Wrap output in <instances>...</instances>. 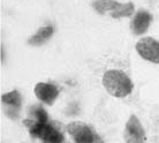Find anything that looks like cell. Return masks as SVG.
<instances>
[{
    "label": "cell",
    "instance_id": "cell-2",
    "mask_svg": "<svg viewBox=\"0 0 159 143\" xmlns=\"http://www.w3.org/2000/svg\"><path fill=\"white\" fill-rule=\"evenodd\" d=\"M23 123L28 128L30 135L39 139L43 143H65L62 133L51 122H37L29 118L24 120Z\"/></svg>",
    "mask_w": 159,
    "mask_h": 143
},
{
    "label": "cell",
    "instance_id": "cell-7",
    "mask_svg": "<svg viewBox=\"0 0 159 143\" xmlns=\"http://www.w3.org/2000/svg\"><path fill=\"white\" fill-rule=\"evenodd\" d=\"M35 95L43 103L52 105L59 95V89L53 84L40 82V83H37L35 87Z\"/></svg>",
    "mask_w": 159,
    "mask_h": 143
},
{
    "label": "cell",
    "instance_id": "cell-6",
    "mask_svg": "<svg viewBox=\"0 0 159 143\" xmlns=\"http://www.w3.org/2000/svg\"><path fill=\"white\" fill-rule=\"evenodd\" d=\"M136 51L143 59L159 64V42L152 37H143L136 44Z\"/></svg>",
    "mask_w": 159,
    "mask_h": 143
},
{
    "label": "cell",
    "instance_id": "cell-5",
    "mask_svg": "<svg viewBox=\"0 0 159 143\" xmlns=\"http://www.w3.org/2000/svg\"><path fill=\"white\" fill-rule=\"evenodd\" d=\"M123 139L126 143H145L147 135L143 126L139 118L135 114H131L128 119L125 131H123Z\"/></svg>",
    "mask_w": 159,
    "mask_h": 143
},
{
    "label": "cell",
    "instance_id": "cell-3",
    "mask_svg": "<svg viewBox=\"0 0 159 143\" xmlns=\"http://www.w3.org/2000/svg\"><path fill=\"white\" fill-rule=\"evenodd\" d=\"M66 129L75 143H104L103 139L89 125L82 121H72Z\"/></svg>",
    "mask_w": 159,
    "mask_h": 143
},
{
    "label": "cell",
    "instance_id": "cell-1",
    "mask_svg": "<svg viewBox=\"0 0 159 143\" xmlns=\"http://www.w3.org/2000/svg\"><path fill=\"white\" fill-rule=\"evenodd\" d=\"M103 85L110 95L122 98L133 91V82L123 72L112 69L107 71L103 76Z\"/></svg>",
    "mask_w": 159,
    "mask_h": 143
},
{
    "label": "cell",
    "instance_id": "cell-10",
    "mask_svg": "<svg viewBox=\"0 0 159 143\" xmlns=\"http://www.w3.org/2000/svg\"><path fill=\"white\" fill-rule=\"evenodd\" d=\"M52 34H53V28H52L51 25L43 27L29 39V44H31V45H40V44L45 43L52 36Z\"/></svg>",
    "mask_w": 159,
    "mask_h": 143
},
{
    "label": "cell",
    "instance_id": "cell-11",
    "mask_svg": "<svg viewBox=\"0 0 159 143\" xmlns=\"http://www.w3.org/2000/svg\"><path fill=\"white\" fill-rule=\"evenodd\" d=\"M30 119L35 120L37 122H48V114L42 106H34L29 111Z\"/></svg>",
    "mask_w": 159,
    "mask_h": 143
},
{
    "label": "cell",
    "instance_id": "cell-8",
    "mask_svg": "<svg viewBox=\"0 0 159 143\" xmlns=\"http://www.w3.org/2000/svg\"><path fill=\"white\" fill-rule=\"evenodd\" d=\"M152 16L147 12H139L131 22V30L135 35H142L147 31L151 23Z\"/></svg>",
    "mask_w": 159,
    "mask_h": 143
},
{
    "label": "cell",
    "instance_id": "cell-9",
    "mask_svg": "<svg viewBox=\"0 0 159 143\" xmlns=\"http://www.w3.org/2000/svg\"><path fill=\"white\" fill-rule=\"evenodd\" d=\"M1 102L6 105V106L9 108V110H13V111H19V108L22 105V97L19 94V91L16 90H13L11 92H7L5 95L1 96Z\"/></svg>",
    "mask_w": 159,
    "mask_h": 143
},
{
    "label": "cell",
    "instance_id": "cell-4",
    "mask_svg": "<svg viewBox=\"0 0 159 143\" xmlns=\"http://www.w3.org/2000/svg\"><path fill=\"white\" fill-rule=\"evenodd\" d=\"M93 8L99 14L111 13V16L114 19L127 17L134 12V5L131 2L121 4L116 0H97L93 2Z\"/></svg>",
    "mask_w": 159,
    "mask_h": 143
}]
</instances>
